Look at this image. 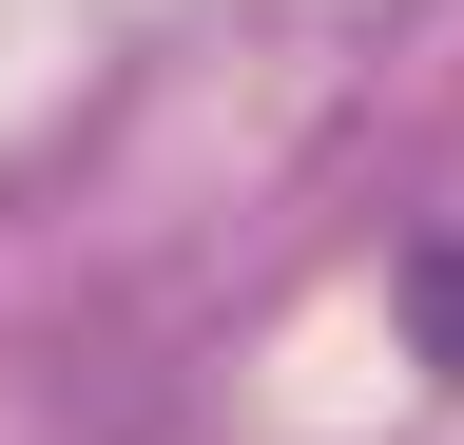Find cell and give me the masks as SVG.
Returning a JSON list of instances; mask_svg holds the SVG:
<instances>
[{"instance_id": "cell-1", "label": "cell", "mask_w": 464, "mask_h": 445, "mask_svg": "<svg viewBox=\"0 0 464 445\" xmlns=\"http://www.w3.org/2000/svg\"><path fill=\"white\" fill-rule=\"evenodd\" d=\"M406 349L464 387V233H426V252H406Z\"/></svg>"}]
</instances>
